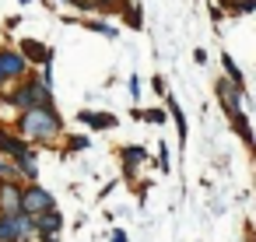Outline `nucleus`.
<instances>
[{
	"label": "nucleus",
	"mask_w": 256,
	"mask_h": 242,
	"mask_svg": "<svg viewBox=\"0 0 256 242\" xmlns=\"http://www.w3.org/2000/svg\"><path fill=\"white\" fill-rule=\"evenodd\" d=\"M14 134L22 140H28V144H53L64 134V116L56 112V106H50V109H25V112H18Z\"/></svg>",
	"instance_id": "obj_1"
},
{
	"label": "nucleus",
	"mask_w": 256,
	"mask_h": 242,
	"mask_svg": "<svg viewBox=\"0 0 256 242\" xmlns=\"http://www.w3.org/2000/svg\"><path fill=\"white\" fill-rule=\"evenodd\" d=\"M4 106H11L18 112H25V109H50L53 106V88H46L36 74L32 78H22V84L11 95H4Z\"/></svg>",
	"instance_id": "obj_2"
},
{
	"label": "nucleus",
	"mask_w": 256,
	"mask_h": 242,
	"mask_svg": "<svg viewBox=\"0 0 256 242\" xmlns=\"http://www.w3.org/2000/svg\"><path fill=\"white\" fill-rule=\"evenodd\" d=\"M22 210L32 214V218H39V214H46V210H56V196H53L46 186L28 182V186H22Z\"/></svg>",
	"instance_id": "obj_3"
},
{
	"label": "nucleus",
	"mask_w": 256,
	"mask_h": 242,
	"mask_svg": "<svg viewBox=\"0 0 256 242\" xmlns=\"http://www.w3.org/2000/svg\"><path fill=\"white\" fill-rule=\"evenodd\" d=\"M0 74H4L8 84L28 78V64H25V56H22L18 50H0Z\"/></svg>",
	"instance_id": "obj_4"
},
{
	"label": "nucleus",
	"mask_w": 256,
	"mask_h": 242,
	"mask_svg": "<svg viewBox=\"0 0 256 242\" xmlns=\"http://www.w3.org/2000/svg\"><path fill=\"white\" fill-rule=\"evenodd\" d=\"M28 148H32V144H28V140H22V137H18L14 130L0 126V154H4L8 162H18V158H22V154H25Z\"/></svg>",
	"instance_id": "obj_5"
},
{
	"label": "nucleus",
	"mask_w": 256,
	"mask_h": 242,
	"mask_svg": "<svg viewBox=\"0 0 256 242\" xmlns=\"http://www.w3.org/2000/svg\"><path fill=\"white\" fill-rule=\"evenodd\" d=\"M242 95H246V92H242V88H235L232 81H224V78L218 81V102H221V109H224L228 116L242 112Z\"/></svg>",
	"instance_id": "obj_6"
},
{
	"label": "nucleus",
	"mask_w": 256,
	"mask_h": 242,
	"mask_svg": "<svg viewBox=\"0 0 256 242\" xmlns=\"http://www.w3.org/2000/svg\"><path fill=\"white\" fill-rule=\"evenodd\" d=\"M32 221H36V238H46V235H56V238H60V232H64V214H60V207L39 214V218H32Z\"/></svg>",
	"instance_id": "obj_7"
},
{
	"label": "nucleus",
	"mask_w": 256,
	"mask_h": 242,
	"mask_svg": "<svg viewBox=\"0 0 256 242\" xmlns=\"http://www.w3.org/2000/svg\"><path fill=\"white\" fill-rule=\"evenodd\" d=\"M22 210V182H0V214Z\"/></svg>",
	"instance_id": "obj_8"
},
{
	"label": "nucleus",
	"mask_w": 256,
	"mask_h": 242,
	"mask_svg": "<svg viewBox=\"0 0 256 242\" xmlns=\"http://www.w3.org/2000/svg\"><path fill=\"white\" fill-rule=\"evenodd\" d=\"M120 158H123V176L134 179V176H137V165L148 162V151H144L140 144H126V148H120Z\"/></svg>",
	"instance_id": "obj_9"
},
{
	"label": "nucleus",
	"mask_w": 256,
	"mask_h": 242,
	"mask_svg": "<svg viewBox=\"0 0 256 242\" xmlns=\"http://www.w3.org/2000/svg\"><path fill=\"white\" fill-rule=\"evenodd\" d=\"M78 123H84L88 130H112L116 126V116L112 112H95V109H81L78 112Z\"/></svg>",
	"instance_id": "obj_10"
},
{
	"label": "nucleus",
	"mask_w": 256,
	"mask_h": 242,
	"mask_svg": "<svg viewBox=\"0 0 256 242\" xmlns=\"http://www.w3.org/2000/svg\"><path fill=\"white\" fill-rule=\"evenodd\" d=\"M22 56H25V64L32 60V64H53V50L50 46H39L36 39H22Z\"/></svg>",
	"instance_id": "obj_11"
},
{
	"label": "nucleus",
	"mask_w": 256,
	"mask_h": 242,
	"mask_svg": "<svg viewBox=\"0 0 256 242\" xmlns=\"http://www.w3.org/2000/svg\"><path fill=\"white\" fill-rule=\"evenodd\" d=\"M11 221H14V235H18V242H32V238H36V221H32V214L18 210V214H11Z\"/></svg>",
	"instance_id": "obj_12"
},
{
	"label": "nucleus",
	"mask_w": 256,
	"mask_h": 242,
	"mask_svg": "<svg viewBox=\"0 0 256 242\" xmlns=\"http://www.w3.org/2000/svg\"><path fill=\"white\" fill-rule=\"evenodd\" d=\"M14 165H18V176H22V179H32V182L39 179V162H36V151H32V148H28Z\"/></svg>",
	"instance_id": "obj_13"
},
{
	"label": "nucleus",
	"mask_w": 256,
	"mask_h": 242,
	"mask_svg": "<svg viewBox=\"0 0 256 242\" xmlns=\"http://www.w3.org/2000/svg\"><path fill=\"white\" fill-rule=\"evenodd\" d=\"M165 116H172L176 120V130H179V140H186V116H182V109H179V102L168 95L165 98Z\"/></svg>",
	"instance_id": "obj_14"
},
{
	"label": "nucleus",
	"mask_w": 256,
	"mask_h": 242,
	"mask_svg": "<svg viewBox=\"0 0 256 242\" xmlns=\"http://www.w3.org/2000/svg\"><path fill=\"white\" fill-rule=\"evenodd\" d=\"M232 126H235V134L242 137V144H246V148H252V130H249L246 112H235V116H232Z\"/></svg>",
	"instance_id": "obj_15"
},
{
	"label": "nucleus",
	"mask_w": 256,
	"mask_h": 242,
	"mask_svg": "<svg viewBox=\"0 0 256 242\" xmlns=\"http://www.w3.org/2000/svg\"><path fill=\"white\" fill-rule=\"evenodd\" d=\"M221 67H224V74H228V78H224V81H232V84H235V88H242V92H246V81H242V74H238V67H235V60H232V56H228V53H224V56H221Z\"/></svg>",
	"instance_id": "obj_16"
},
{
	"label": "nucleus",
	"mask_w": 256,
	"mask_h": 242,
	"mask_svg": "<svg viewBox=\"0 0 256 242\" xmlns=\"http://www.w3.org/2000/svg\"><path fill=\"white\" fill-rule=\"evenodd\" d=\"M0 242H18V235H14V221H11V214H0Z\"/></svg>",
	"instance_id": "obj_17"
},
{
	"label": "nucleus",
	"mask_w": 256,
	"mask_h": 242,
	"mask_svg": "<svg viewBox=\"0 0 256 242\" xmlns=\"http://www.w3.org/2000/svg\"><path fill=\"white\" fill-rule=\"evenodd\" d=\"M0 182H22V176H18V165H14V162H0Z\"/></svg>",
	"instance_id": "obj_18"
},
{
	"label": "nucleus",
	"mask_w": 256,
	"mask_h": 242,
	"mask_svg": "<svg viewBox=\"0 0 256 242\" xmlns=\"http://www.w3.org/2000/svg\"><path fill=\"white\" fill-rule=\"evenodd\" d=\"M92 140L84 137V134H74V137H67V151H84Z\"/></svg>",
	"instance_id": "obj_19"
},
{
	"label": "nucleus",
	"mask_w": 256,
	"mask_h": 242,
	"mask_svg": "<svg viewBox=\"0 0 256 242\" xmlns=\"http://www.w3.org/2000/svg\"><path fill=\"white\" fill-rule=\"evenodd\" d=\"M140 120H148V123H165V109H144Z\"/></svg>",
	"instance_id": "obj_20"
},
{
	"label": "nucleus",
	"mask_w": 256,
	"mask_h": 242,
	"mask_svg": "<svg viewBox=\"0 0 256 242\" xmlns=\"http://www.w3.org/2000/svg\"><path fill=\"white\" fill-rule=\"evenodd\" d=\"M126 25H130V28H140V25H144V22H140V14H137V8H134V4H130V8H126Z\"/></svg>",
	"instance_id": "obj_21"
},
{
	"label": "nucleus",
	"mask_w": 256,
	"mask_h": 242,
	"mask_svg": "<svg viewBox=\"0 0 256 242\" xmlns=\"http://www.w3.org/2000/svg\"><path fill=\"white\" fill-rule=\"evenodd\" d=\"M158 168L168 172V144H158Z\"/></svg>",
	"instance_id": "obj_22"
},
{
	"label": "nucleus",
	"mask_w": 256,
	"mask_h": 242,
	"mask_svg": "<svg viewBox=\"0 0 256 242\" xmlns=\"http://www.w3.org/2000/svg\"><path fill=\"white\" fill-rule=\"evenodd\" d=\"M151 84H154V92H158V95H165V78H162V74H158Z\"/></svg>",
	"instance_id": "obj_23"
},
{
	"label": "nucleus",
	"mask_w": 256,
	"mask_h": 242,
	"mask_svg": "<svg viewBox=\"0 0 256 242\" xmlns=\"http://www.w3.org/2000/svg\"><path fill=\"white\" fill-rule=\"evenodd\" d=\"M130 95L140 98V81H137V78H130Z\"/></svg>",
	"instance_id": "obj_24"
},
{
	"label": "nucleus",
	"mask_w": 256,
	"mask_h": 242,
	"mask_svg": "<svg viewBox=\"0 0 256 242\" xmlns=\"http://www.w3.org/2000/svg\"><path fill=\"white\" fill-rule=\"evenodd\" d=\"M112 242H126V232H120V228H116V232H112Z\"/></svg>",
	"instance_id": "obj_25"
},
{
	"label": "nucleus",
	"mask_w": 256,
	"mask_h": 242,
	"mask_svg": "<svg viewBox=\"0 0 256 242\" xmlns=\"http://www.w3.org/2000/svg\"><path fill=\"white\" fill-rule=\"evenodd\" d=\"M42 242H60V238H56V235H46V238H42Z\"/></svg>",
	"instance_id": "obj_26"
},
{
	"label": "nucleus",
	"mask_w": 256,
	"mask_h": 242,
	"mask_svg": "<svg viewBox=\"0 0 256 242\" xmlns=\"http://www.w3.org/2000/svg\"><path fill=\"white\" fill-rule=\"evenodd\" d=\"M4 84H8V81H4V74H0V88H4Z\"/></svg>",
	"instance_id": "obj_27"
},
{
	"label": "nucleus",
	"mask_w": 256,
	"mask_h": 242,
	"mask_svg": "<svg viewBox=\"0 0 256 242\" xmlns=\"http://www.w3.org/2000/svg\"><path fill=\"white\" fill-rule=\"evenodd\" d=\"M64 4H78V0H64Z\"/></svg>",
	"instance_id": "obj_28"
},
{
	"label": "nucleus",
	"mask_w": 256,
	"mask_h": 242,
	"mask_svg": "<svg viewBox=\"0 0 256 242\" xmlns=\"http://www.w3.org/2000/svg\"><path fill=\"white\" fill-rule=\"evenodd\" d=\"M98 4H112V0H98Z\"/></svg>",
	"instance_id": "obj_29"
},
{
	"label": "nucleus",
	"mask_w": 256,
	"mask_h": 242,
	"mask_svg": "<svg viewBox=\"0 0 256 242\" xmlns=\"http://www.w3.org/2000/svg\"><path fill=\"white\" fill-rule=\"evenodd\" d=\"M18 4H28V0H18Z\"/></svg>",
	"instance_id": "obj_30"
}]
</instances>
